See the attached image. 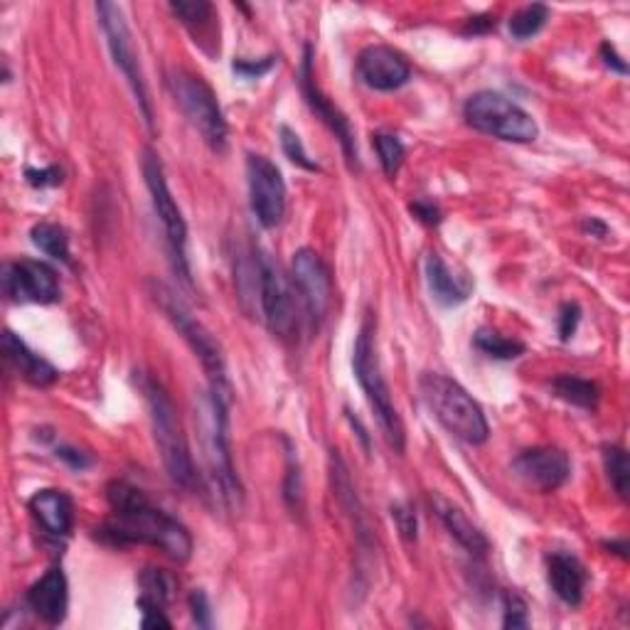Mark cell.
I'll use <instances>...</instances> for the list:
<instances>
[{
  "label": "cell",
  "mask_w": 630,
  "mask_h": 630,
  "mask_svg": "<svg viewBox=\"0 0 630 630\" xmlns=\"http://www.w3.org/2000/svg\"><path fill=\"white\" fill-rule=\"evenodd\" d=\"M106 500H109L114 520L96 530V537L104 539L106 545H151L176 561H188L192 557L188 527L170 518L168 512L155 508L141 488L126 480H111L106 486Z\"/></svg>",
  "instance_id": "6da1fadb"
},
{
  "label": "cell",
  "mask_w": 630,
  "mask_h": 630,
  "mask_svg": "<svg viewBox=\"0 0 630 630\" xmlns=\"http://www.w3.org/2000/svg\"><path fill=\"white\" fill-rule=\"evenodd\" d=\"M229 404L231 400L207 387L198 394V431L207 478L215 498L227 510H239L245 500L239 476L229 451Z\"/></svg>",
  "instance_id": "7a4b0ae2"
},
{
  "label": "cell",
  "mask_w": 630,
  "mask_h": 630,
  "mask_svg": "<svg viewBox=\"0 0 630 630\" xmlns=\"http://www.w3.org/2000/svg\"><path fill=\"white\" fill-rule=\"evenodd\" d=\"M139 375H141L139 390L143 394L145 404H148L153 441H155V449H158L161 453L163 465H166L168 478L173 480V486H178L186 492H192L198 488V471H195V463H192L190 443H188L186 429H182L176 404H173L168 390L161 382H155L153 377L143 372Z\"/></svg>",
  "instance_id": "3957f363"
},
{
  "label": "cell",
  "mask_w": 630,
  "mask_h": 630,
  "mask_svg": "<svg viewBox=\"0 0 630 630\" xmlns=\"http://www.w3.org/2000/svg\"><path fill=\"white\" fill-rule=\"evenodd\" d=\"M375 328H377V323H375L372 313H367L362 325H360V333H357V341H355L353 370H355L357 382H360V387H362L367 402H370V406H372L384 441L390 443V449L394 453L402 455L406 449V431H404L402 416H400V412H396V406L392 402L390 387H387V380L382 375L380 357H377Z\"/></svg>",
  "instance_id": "277c9868"
},
{
  "label": "cell",
  "mask_w": 630,
  "mask_h": 630,
  "mask_svg": "<svg viewBox=\"0 0 630 630\" xmlns=\"http://www.w3.org/2000/svg\"><path fill=\"white\" fill-rule=\"evenodd\" d=\"M419 390L429 412L453 439L483 445L490 439V426L480 404L463 387L441 372H424Z\"/></svg>",
  "instance_id": "5b68a950"
},
{
  "label": "cell",
  "mask_w": 630,
  "mask_h": 630,
  "mask_svg": "<svg viewBox=\"0 0 630 630\" xmlns=\"http://www.w3.org/2000/svg\"><path fill=\"white\" fill-rule=\"evenodd\" d=\"M151 296L155 300V306L166 313L173 328L180 333L182 341L188 343L190 350L195 353L202 370H205L210 380L207 387H212V390L231 400V387L227 380V360H225V353H222V345L217 337L212 335L195 316H192V310L182 304L176 290L168 288L166 284H161V281H151Z\"/></svg>",
  "instance_id": "8992f818"
},
{
  "label": "cell",
  "mask_w": 630,
  "mask_h": 630,
  "mask_svg": "<svg viewBox=\"0 0 630 630\" xmlns=\"http://www.w3.org/2000/svg\"><path fill=\"white\" fill-rule=\"evenodd\" d=\"M168 90L180 106L182 116L200 133V139L207 143V148L225 153L229 143V126L212 86L200 74H192L182 67H173L168 72Z\"/></svg>",
  "instance_id": "52a82bcc"
},
{
  "label": "cell",
  "mask_w": 630,
  "mask_h": 630,
  "mask_svg": "<svg viewBox=\"0 0 630 630\" xmlns=\"http://www.w3.org/2000/svg\"><path fill=\"white\" fill-rule=\"evenodd\" d=\"M141 170H143L145 188H148V195L153 202L155 217L161 219L163 235H166L173 271H176V274L182 278V284L190 286L192 274H190V259H188V222L186 217H182L180 205L168 188L166 168H163L161 155L153 148L143 151Z\"/></svg>",
  "instance_id": "ba28073f"
},
{
  "label": "cell",
  "mask_w": 630,
  "mask_h": 630,
  "mask_svg": "<svg viewBox=\"0 0 630 630\" xmlns=\"http://www.w3.org/2000/svg\"><path fill=\"white\" fill-rule=\"evenodd\" d=\"M463 116L471 129L492 135L498 141L532 143L539 135L537 121L522 106L492 90L471 94L463 104Z\"/></svg>",
  "instance_id": "9c48e42d"
},
{
  "label": "cell",
  "mask_w": 630,
  "mask_h": 630,
  "mask_svg": "<svg viewBox=\"0 0 630 630\" xmlns=\"http://www.w3.org/2000/svg\"><path fill=\"white\" fill-rule=\"evenodd\" d=\"M96 15H99V25L106 37V45H109L111 60L116 67H119L123 80L129 82L131 92L135 96V104H139V109H141L143 121L153 131V102L148 94V84H145L143 80L141 62H139V55H135L133 35H131L129 23H126V15L116 3H96Z\"/></svg>",
  "instance_id": "30bf717a"
},
{
  "label": "cell",
  "mask_w": 630,
  "mask_h": 630,
  "mask_svg": "<svg viewBox=\"0 0 630 630\" xmlns=\"http://www.w3.org/2000/svg\"><path fill=\"white\" fill-rule=\"evenodd\" d=\"M257 261V290L261 304V318L266 328L278 337H290L296 331V304L294 290L288 286L284 271L271 259L269 251L254 247Z\"/></svg>",
  "instance_id": "8fae6325"
},
{
  "label": "cell",
  "mask_w": 630,
  "mask_h": 630,
  "mask_svg": "<svg viewBox=\"0 0 630 630\" xmlns=\"http://www.w3.org/2000/svg\"><path fill=\"white\" fill-rule=\"evenodd\" d=\"M298 84H300V94H304L308 109L313 111L318 119L328 126V129H331L337 143H341L347 168L360 170V151H357L353 123L331 99H328L321 86H318L316 74H313V47L310 45L304 47V60H300V67H298Z\"/></svg>",
  "instance_id": "7c38bea8"
},
{
  "label": "cell",
  "mask_w": 630,
  "mask_h": 630,
  "mask_svg": "<svg viewBox=\"0 0 630 630\" xmlns=\"http://www.w3.org/2000/svg\"><path fill=\"white\" fill-rule=\"evenodd\" d=\"M0 284H3V294L15 300V304L52 306L62 298L60 274L47 261H8V264H3V271H0Z\"/></svg>",
  "instance_id": "4fadbf2b"
},
{
  "label": "cell",
  "mask_w": 630,
  "mask_h": 630,
  "mask_svg": "<svg viewBox=\"0 0 630 630\" xmlns=\"http://www.w3.org/2000/svg\"><path fill=\"white\" fill-rule=\"evenodd\" d=\"M247 182L249 205L257 222L264 229H274L286 217V180L266 155H247Z\"/></svg>",
  "instance_id": "5bb4252c"
},
{
  "label": "cell",
  "mask_w": 630,
  "mask_h": 630,
  "mask_svg": "<svg viewBox=\"0 0 630 630\" xmlns=\"http://www.w3.org/2000/svg\"><path fill=\"white\" fill-rule=\"evenodd\" d=\"M290 276L298 288V296L304 300L306 313L313 325L318 328L331 310L333 300V278L331 269L325 266V261L316 254L313 249H298L294 259H290Z\"/></svg>",
  "instance_id": "9a60e30c"
},
{
  "label": "cell",
  "mask_w": 630,
  "mask_h": 630,
  "mask_svg": "<svg viewBox=\"0 0 630 630\" xmlns=\"http://www.w3.org/2000/svg\"><path fill=\"white\" fill-rule=\"evenodd\" d=\"M512 473L527 488L547 496V492L559 490L571 478V461L569 453L557 449V445H535V449L515 455Z\"/></svg>",
  "instance_id": "2e32d148"
},
{
  "label": "cell",
  "mask_w": 630,
  "mask_h": 630,
  "mask_svg": "<svg viewBox=\"0 0 630 630\" xmlns=\"http://www.w3.org/2000/svg\"><path fill=\"white\" fill-rule=\"evenodd\" d=\"M357 76L375 92H396L412 80V64L394 47L370 45L357 57Z\"/></svg>",
  "instance_id": "e0dca14e"
},
{
  "label": "cell",
  "mask_w": 630,
  "mask_h": 630,
  "mask_svg": "<svg viewBox=\"0 0 630 630\" xmlns=\"http://www.w3.org/2000/svg\"><path fill=\"white\" fill-rule=\"evenodd\" d=\"M25 604L43 623H64L67 610H70V581H67L62 567L47 569L45 574L27 589Z\"/></svg>",
  "instance_id": "ac0fdd59"
},
{
  "label": "cell",
  "mask_w": 630,
  "mask_h": 630,
  "mask_svg": "<svg viewBox=\"0 0 630 630\" xmlns=\"http://www.w3.org/2000/svg\"><path fill=\"white\" fill-rule=\"evenodd\" d=\"M27 508H31V515L35 518V522L40 525L47 537L67 539L72 535L74 502L64 490L57 488L37 490L31 502H27Z\"/></svg>",
  "instance_id": "d6986e66"
},
{
  "label": "cell",
  "mask_w": 630,
  "mask_h": 630,
  "mask_svg": "<svg viewBox=\"0 0 630 630\" xmlns=\"http://www.w3.org/2000/svg\"><path fill=\"white\" fill-rule=\"evenodd\" d=\"M547 581L561 604L581 606L589 584V571L571 551H551L547 557Z\"/></svg>",
  "instance_id": "ffe728a7"
},
{
  "label": "cell",
  "mask_w": 630,
  "mask_h": 630,
  "mask_svg": "<svg viewBox=\"0 0 630 630\" xmlns=\"http://www.w3.org/2000/svg\"><path fill=\"white\" fill-rule=\"evenodd\" d=\"M431 508L436 512V518L441 520L445 532H449V535L459 542L468 555L473 557L488 555V549H490L488 537L483 535L478 525H473L471 518L465 515L459 506H453L451 500H445L443 496H439V492H431Z\"/></svg>",
  "instance_id": "44dd1931"
},
{
  "label": "cell",
  "mask_w": 630,
  "mask_h": 630,
  "mask_svg": "<svg viewBox=\"0 0 630 630\" xmlns=\"http://www.w3.org/2000/svg\"><path fill=\"white\" fill-rule=\"evenodd\" d=\"M3 355L8 365H11L25 382L35 387H50L60 380V372L55 370V365L47 362L43 355L31 350L23 337L15 335L13 331L3 333Z\"/></svg>",
  "instance_id": "7402d4cb"
},
{
  "label": "cell",
  "mask_w": 630,
  "mask_h": 630,
  "mask_svg": "<svg viewBox=\"0 0 630 630\" xmlns=\"http://www.w3.org/2000/svg\"><path fill=\"white\" fill-rule=\"evenodd\" d=\"M424 274H426V286H429L431 298L443 308L461 306L473 294L471 281L455 276L439 254L426 257Z\"/></svg>",
  "instance_id": "603a6c76"
},
{
  "label": "cell",
  "mask_w": 630,
  "mask_h": 630,
  "mask_svg": "<svg viewBox=\"0 0 630 630\" xmlns=\"http://www.w3.org/2000/svg\"><path fill=\"white\" fill-rule=\"evenodd\" d=\"M551 392L567 404L584 412H596L601 402V387L579 375H559L551 380Z\"/></svg>",
  "instance_id": "cb8c5ba5"
},
{
  "label": "cell",
  "mask_w": 630,
  "mask_h": 630,
  "mask_svg": "<svg viewBox=\"0 0 630 630\" xmlns=\"http://www.w3.org/2000/svg\"><path fill=\"white\" fill-rule=\"evenodd\" d=\"M33 245L55 261H62V264H72V251H70V235L60 225H52V222H37L31 229Z\"/></svg>",
  "instance_id": "d4e9b609"
},
{
  "label": "cell",
  "mask_w": 630,
  "mask_h": 630,
  "mask_svg": "<svg viewBox=\"0 0 630 630\" xmlns=\"http://www.w3.org/2000/svg\"><path fill=\"white\" fill-rule=\"evenodd\" d=\"M168 8L195 37H205L212 31L215 8L207 0H173Z\"/></svg>",
  "instance_id": "484cf974"
},
{
  "label": "cell",
  "mask_w": 630,
  "mask_h": 630,
  "mask_svg": "<svg viewBox=\"0 0 630 630\" xmlns=\"http://www.w3.org/2000/svg\"><path fill=\"white\" fill-rule=\"evenodd\" d=\"M139 589H141V598H148L153 601V604L168 606L170 601L176 598L178 581L166 569L145 567L139 574Z\"/></svg>",
  "instance_id": "4316f807"
},
{
  "label": "cell",
  "mask_w": 630,
  "mask_h": 630,
  "mask_svg": "<svg viewBox=\"0 0 630 630\" xmlns=\"http://www.w3.org/2000/svg\"><path fill=\"white\" fill-rule=\"evenodd\" d=\"M473 345H476L483 355L502 362L518 360V357L525 353V343L515 341V337L500 335L498 331H490V328H480V331L473 335Z\"/></svg>",
  "instance_id": "83f0119b"
},
{
  "label": "cell",
  "mask_w": 630,
  "mask_h": 630,
  "mask_svg": "<svg viewBox=\"0 0 630 630\" xmlns=\"http://www.w3.org/2000/svg\"><path fill=\"white\" fill-rule=\"evenodd\" d=\"M601 459H604V468H606V476L610 480V486H614L616 496L620 500H628V490H630V463H628V453L623 445H616V443H606L604 449H601Z\"/></svg>",
  "instance_id": "f1b7e54d"
},
{
  "label": "cell",
  "mask_w": 630,
  "mask_h": 630,
  "mask_svg": "<svg viewBox=\"0 0 630 630\" xmlns=\"http://www.w3.org/2000/svg\"><path fill=\"white\" fill-rule=\"evenodd\" d=\"M547 21H549V8L542 3H532V5L520 8L518 13H512L508 27H510V35L522 43V40H530V37H535L542 27L547 25Z\"/></svg>",
  "instance_id": "f546056e"
},
{
  "label": "cell",
  "mask_w": 630,
  "mask_h": 630,
  "mask_svg": "<svg viewBox=\"0 0 630 630\" xmlns=\"http://www.w3.org/2000/svg\"><path fill=\"white\" fill-rule=\"evenodd\" d=\"M372 145H375V153L377 158H380V166L384 170L387 178H394L400 168L404 166V158H406V148L400 135L394 133H387L380 131L372 135Z\"/></svg>",
  "instance_id": "4dcf8cb0"
},
{
  "label": "cell",
  "mask_w": 630,
  "mask_h": 630,
  "mask_svg": "<svg viewBox=\"0 0 630 630\" xmlns=\"http://www.w3.org/2000/svg\"><path fill=\"white\" fill-rule=\"evenodd\" d=\"M278 141H281V151L286 153V158L294 163V166L304 168L308 173H321V166H318V163L310 158L304 141H300V135L290 129V126H281Z\"/></svg>",
  "instance_id": "1f68e13d"
},
{
  "label": "cell",
  "mask_w": 630,
  "mask_h": 630,
  "mask_svg": "<svg viewBox=\"0 0 630 630\" xmlns=\"http://www.w3.org/2000/svg\"><path fill=\"white\" fill-rule=\"evenodd\" d=\"M527 601L522 598L515 591H506L502 594V628H530V614H527Z\"/></svg>",
  "instance_id": "d6a6232c"
},
{
  "label": "cell",
  "mask_w": 630,
  "mask_h": 630,
  "mask_svg": "<svg viewBox=\"0 0 630 630\" xmlns=\"http://www.w3.org/2000/svg\"><path fill=\"white\" fill-rule=\"evenodd\" d=\"M288 445V463H286V483H284V498L288 502L290 510H300V502H304V480H300V465L298 455L294 451V445Z\"/></svg>",
  "instance_id": "836d02e7"
},
{
  "label": "cell",
  "mask_w": 630,
  "mask_h": 630,
  "mask_svg": "<svg viewBox=\"0 0 630 630\" xmlns=\"http://www.w3.org/2000/svg\"><path fill=\"white\" fill-rule=\"evenodd\" d=\"M390 512H392V520H394L396 532H400L402 539L416 542V537H419V520H416V512L409 502H394Z\"/></svg>",
  "instance_id": "e575fe53"
},
{
  "label": "cell",
  "mask_w": 630,
  "mask_h": 630,
  "mask_svg": "<svg viewBox=\"0 0 630 630\" xmlns=\"http://www.w3.org/2000/svg\"><path fill=\"white\" fill-rule=\"evenodd\" d=\"M579 323H581V306L574 304V300L561 304L559 316H557V331L561 341L564 343L571 341V337H574L579 331Z\"/></svg>",
  "instance_id": "d590c367"
},
{
  "label": "cell",
  "mask_w": 630,
  "mask_h": 630,
  "mask_svg": "<svg viewBox=\"0 0 630 630\" xmlns=\"http://www.w3.org/2000/svg\"><path fill=\"white\" fill-rule=\"evenodd\" d=\"M141 610V628L151 630V628H173V620L166 616V606L161 604H153L148 598H141L135 601Z\"/></svg>",
  "instance_id": "8d00e7d4"
},
{
  "label": "cell",
  "mask_w": 630,
  "mask_h": 630,
  "mask_svg": "<svg viewBox=\"0 0 630 630\" xmlns=\"http://www.w3.org/2000/svg\"><path fill=\"white\" fill-rule=\"evenodd\" d=\"M188 604H190L192 623H195L198 628H212V606H210L205 589H192Z\"/></svg>",
  "instance_id": "74e56055"
},
{
  "label": "cell",
  "mask_w": 630,
  "mask_h": 630,
  "mask_svg": "<svg viewBox=\"0 0 630 630\" xmlns=\"http://www.w3.org/2000/svg\"><path fill=\"white\" fill-rule=\"evenodd\" d=\"M25 180H27V186H33L37 190L57 188L64 180V173H62V168H57V166H47L43 170L27 168L25 170Z\"/></svg>",
  "instance_id": "f35d334b"
},
{
  "label": "cell",
  "mask_w": 630,
  "mask_h": 630,
  "mask_svg": "<svg viewBox=\"0 0 630 630\" xmlns=\"http://www.w3.org/2000/svg\"><path fill=\"white\" fill-rule=\"evenodd\" d=\"M274 62H276L274 57H264V60H235L231 62V70L239 76H245V80H259V76L271 72Z\"/></svg>",
  "instance_id": "ab89813d"
},
{
  "label": "cell",
  "mask_w": 630,
  "mask_h": 630,
  "mask_svg": "<svg viewBox=\"0 0 630 630\" xmlns=\"http://www.w3.org/2000/svg\"><path fill=\"white\" fill-rule=\"evenodd\" d=\"M55 455L57 459H60L62 463H67L70 465L72 471H86L90 468V465L94 463V459L90 453H84V451H80V449H74V445H55Z\"/></svg>",
  "instance_id": "60d3db41"
},
{
  "label": "cell",
  "mask_w": 630,
  "mask_h": 630,
  "mask_svg": "<svg viewBox=\"0 0 630 630\" xmlns=\"http://www.w3.org/2000/svg\"><path fill=\"white\" fill-rule=\"evenodd\" d=\"M409 212H412V215H414L416 219L424 222V225H429V227H436V225H441V222H443L441 207L436 205V202H431V200H416V202H412Z\"/></svg>",
  "instance_id": "b9f144b4"
},
{
  "label": "cell",
  "mask_w": 630,
  "mask_h": 630,
  "mask_svg": "<svg viewBox=\"0 0 630 630\" xmlns=\"http://www.w3.org/2000/svg\"><path fill=\"white\" fill-rule=\"evenodd\" d=\"M496 15H476L468 17L463 25V35H486L490 31H496Z\"/></svg>",
  "instance_id": "7bdbcfd3"
},
{
  "label": "cell",
  "mask_w": 630,
  "mask_h": 630,
  "mask_svg": "<svg viewBox=\"0 0 630 630\" xmlns=\"http://www.w3.org/2000/svg\"><path fill=\"white\" fill-rule=\"evenodd\" d=\"M601 60H604V64L610 67V70H614L616 74H620V76H626V74H628V64H626V60L616 52V47L610 45V43H604V45H601Z\"/></svg>",
  "instance_id": "ee69618b"
},
{
  "label": "cell",
  "mask_w": 630,
  "mask_h": 630,
  "mask_svg": "<svg viewBox=\"0 0 630 630\" xmlns=\"http://www.w3.org/2000/svg\"><path fill=\"white\" fill-rule=\"evenodd\" d=\"M581 229L586 231V235L591 237H596V239H604L608 235V227L601 222L598 217H586L584 219V225H581Z\"/></svg>",
  "instance_id": "f6af8a7d"
},
{
  "label": "cell",
  "mask_w": 630,
  "mask_h": 630,
  "mask_svg": "<svg viewBox=\"0 0 630 630\" xmlns=\"http://www.w3.org/2000/svg\"><path fill=\"white\" fill-rule=\"evenodd\" d=\"M606 549H610V551H614V555L623 557V559L628 557V545H626L623 539H620V542H606Z\"/></svg>",
  "instance_id": "bcb514c9"
}]
</instances>
